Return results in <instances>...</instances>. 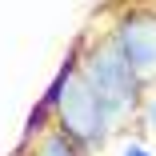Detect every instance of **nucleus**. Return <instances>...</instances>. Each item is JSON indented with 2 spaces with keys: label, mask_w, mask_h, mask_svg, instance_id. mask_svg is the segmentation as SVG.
I'll use <instances>...</instances> for the list:
<instances>
[{
  "label": "nucleus",
  "mask_w": 156,
  "mask_h": 156,
  "mask_svg": "<svg viewBox=\"0 0 156 156\" xmlns=\"http://www.w3.org/2000/svg\"><path fill=\"white\" fill-rule=\"evenodd\" d=\"M48 100L56 104V128L64 132L72 144L96 148V144L108 136L112 112H108V104L96 96V88L84 80L80 64H68L64 72H60L56 88L48 92Z\"/></svg>",
  "instance_id": "f257e3e1"
},
{
  "label": "nucleus",
  "mask_w": 156,
  "mask_h": 156,
  "mask_svg": "<svg viewBox=\"0 0 156 156\" xmlns=\"http://www.w3.org/2000/svg\"><path fill=\"white\" fill-rule=\"evenodd\" d=\"M80 72H84V80L92 88H96V96L108 104L112 116H124L128 108H136V100H140V76L132 72V64L120 56V48L112 40L92 48L80 60Z\"/></svg>",
  "instance_id": "f03ea898"
},
{
  "label": "nucleus",
  "mask_w": 156,
  "mask_h": 156,
  "mask_svg": "<svg viewBox=\"0 0 156 156\" xmlns=\"http://www.w3.org/2000/svg\"><path fill=\"white\" fill-rule=\"evenodd\" d=\"M112 44L120 48V56L132 64V72L140 80L156 76V16H148V12L120 16L116 32H112Z\"/></svg>",
  "instance_id": "7ed1b4c3"
},
{
  "label": "nucleus",
  "mask_w": 156,
  "mask_h": 156,
  "mask_svg": "<svg viewBox=\"0 0 156 156\" xmlns=\"http://www.w3.org/2000/svg\"><path fill=\"white\" fill-rule=\"evenodd\" d=\"M32 156H80V152H76V144H72L64 132L56 128V132H44V136H40V144H36Z\"/></svg>",
  "instance_id": "20e7f679"
},
{
  "label": "nucleus",
  "mask_w": 156,
  "mask_h": 156,
  "mask_svg": "<svg viewBox=\"0 0 156 156\" xmlns=\"http://www.w3.org/2000/svg\"><path fill=\"white\" fill-rule=\"evenodd\" d=\"M120 156H152V152H148V148H144L140 140H128V144H124V152H120Z\"/></svg>",
  "instance_id": "39448f33"
},
{
  "label": "nucleus",
  "mask_w": 156,
  "mask_h": 156,
  "mask_svg": "<svg viewBox=\"0 0 156 156\" xmlns=\"http://www.w3.org/2000/svg\"><path fill=\"white\" fill-rule=\"evenodd\" d=\"M148 124H152V128H156V100L148 104Z\"/></svg>",
  "instance_id": "423d86ee"
}]
</instances>
